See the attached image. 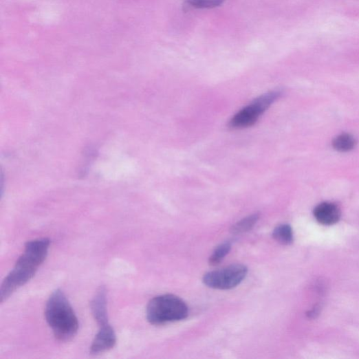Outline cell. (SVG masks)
<instances>
[{
	"instance_id": "cell-1",
	"label": "cell",
	"mask_w": 359,
	"mask_h": 359,
	"mask_svg": "<svg viewBox=\"0 0 359 359\" xmlns=\"http://www.w3.org/2000/svg\"><path fill=\"white\" fill-rule=\"evenodd\" d=\"M50 246V240L47 238L34 239L25 243L23 254L2 283L0 290L1 303L34 276L46 260Z\"/></svg>"
},
{
	"instance_id": "cell-2",
	"label": "cell",
	"mask_w": 359,
	"mask_h": 359,
	"mask_svg": "<svg viewBox=\"0 0 359 359\" xmlns=\"http://www.w3.org/2000/svg\"><path fill=\"white\" fill-rule=\"evenodd\" d=\"M45 314L47 324L58 340L67 342L77 335L78 318L62 291L58 290L51 295Z\"/></svg>"
},
{
	"instance_id": "cell-3",
	"label": "cell",
	"mask_w": 359,
	"mask_h": 359,
	"mask_svg": "<svg viewBox=\"0 0 359 359\" xmlns=\"http://www.w3.org/2000/svg\"><path fill=\"white\" fill-rule=\"evenodd\" d=\"M189 309L186 303L173 295H162L152 299L147 307L148 320L153 325H163L167 323L186 318Z\"/></svg>"
},
{
	"instance_id": "cell-4",
	"label": "cell",
	"mask_w": 359,
	"mask_h": 359,
	"mask_svg": "<svg viewBox=\"0 0 359 359\" xmlns=\"http://www.w3.org/2000/svg\"><path fill=\"white\" fill-rule=\"evenodd\" d=\"M279 94L278 91H271L257 98L232 118L229 123L230 127L241 129L253 126L279 98Z\"/></svg>"
},
{
	"instance_id": "cell-5",
	"label": "cell",
	"mask_w": 359,
	"mask_h": 359,
	"mask_svg": "<svg viewBox=\"0 0 359 359\" xmlns=\"http://www.w3.org/2000/svg\"><path fill=\"white\" fill-rule=\"evenodd\" d=\"M248 269L242 265H232L228 267L206 273L203 281L209 288L229 290L235 288L246 277Z\"/></svg>"
},
{
	"instance_id": "cell-6",
	"label": "cell",
	"mask_w": 359,
	"mask_h": 359,
	"mask_svg": "<svg viewBox=\"0 0 359 359\" xmlns=\"http://www.w3.org/2000/svg\"><path fill=\"white\" fill-rule=\"evenodd\" d=\"M117 337L113 327L109 324L100 327L90 349V353L98 355L112 349L116 345Z\"/></svg>"
},
{
	"instance_id": "cell-7",
	"label": "cell",
	"mask_w": 359,
	"mask_h": 359,
	"mask_svg": "<svg viewBox=\"0 0 359 359\" xmlns=\"http://www.w3.org/2000/svg\"><path fill=\"white\" fill-rule=\"evenodd\" d=\"M314 215L320 224L332 226L340 221L341 210L334 203L324 202L316 206L314 210Z\"/></svg>"
},
{
	"instance_id": "cell-8",
	"label": "cell",
	"mask_w": 359,
	"mask_h": 359,
	"mask_svg": "<svg viewBox=\"0 0 359 359\" xmlns=\"http://www.w3.org/2000/svg\"><path fill=\"white\" fill-rule=\"evenodd\" d=\"M106 297V290L104 286H102L90 304L92 314L99 327L109 325Z\"/></svg>"
},
{
	"instance_id": "cell-9",
	"label": "cell",
	"mask_w": 359,
	"mask_h": 359,
	"mask_svg": "<svg viewBox=\"0 0 359 359\" xmlns=\"http://www.w3.org/2000/svg\"><path fill=\"white\" fill-rule=\"evenodd\" d=\"M332 145L336 151L347 153L354 149L356 140L349 133H342L334 139Z\"/></svg>"
},
{
	"instance_id": "cell-10",
	"label": "cell",
	"mask_w": 359,
	"mask_h": 359,
	"mask_svg": "<svg viewBox=\"0 0 359 359\" xmlns=\"http://www.w3.org/2000/svg\"><path fill=\"white\" fill-rule=\"evenodd\" d=\"M260 215L258 213L249 215V217L241 220L235 224L231 232L235 235L243 234L252 229L259 220Z\"/></svg>"
},
{
	"instance_id": "cell-11",
	"label": "cell",
	"mask_w": 359,
	"mask_h": 359,
	"mask_svg": "<svg viewBox=\"0 0 359 359\" xmlns=\"http://www.w3.org/2000/svg\"><path fill=\"white\" fill-rule=\"evenodd\" d=\"M274 239L283 245H290L294 241V233L290 225L284 224L276 227L273 232Z\"/></svg>"
},
{
	"instance_id": "cell-12",
	"label": "cell",
	"mask_w": 359,
	"mask_h": 359,
	"mask_svg": "<svg viewBox=\"0 0 359 359\" xmlns=\"http://www.w3.org/2000/svg\"><path fill=\"white\" fill-rule=\"evenodd\" d=\"M231 248V243L229 242H226L219 246L215 249L213 254L209 258V264L210 265H217L219 264L229 254Z\"/></svg>"
},
{
	"instance_id": "cell-13",
	"label": "cell",
	"mask_w": 359,
	"mask_h": 359,
	"mask_svg": "<svg viewBox=\"0 0 359 359\" xmlns=\"http://www.w3.org/2000/svg\"><path fill=\"white\" fill-rule=\"evenodd\" d=\"M320 309V307L319 305H316L312 310H310L307 313V316L311 318H316L318 315Z\"/></svg>"
}]
</instances>
